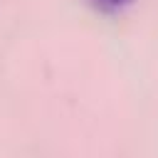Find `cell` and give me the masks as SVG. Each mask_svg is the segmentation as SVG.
Masks as SVG:
<instances>
[{"label": "cell", "instance_id": "cell-1", "mask_svg": "<svg viewBox=\"0 0 158 158\" xmlns=\"http://www.w3.org/2000/svg\"><path fill=\"white\" fill-rule=\"evenodd\" d=\"M94 7H99V10H104V12H118V10H123V7H128V5H133L136 0H89Z\"/></svg>", "mask_w": 158, "mask_h": 158}]
</instances>
